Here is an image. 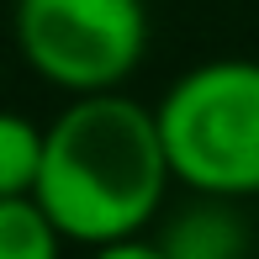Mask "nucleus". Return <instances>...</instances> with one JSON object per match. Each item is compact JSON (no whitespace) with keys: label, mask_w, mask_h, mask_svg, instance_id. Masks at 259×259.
Returning a JSON list of instances; mask_svg holds the SVG:
<instances>
[{"label":"nucleus","mask_w":259,"mask_h":259,"mask_svg":"<svg viewBox=\"0 0 259 259\" xmlns=\"http://www.w3.org/2000/svg\"><path fill=\"white\" fill-rule=\"evenodd\" d=\"M175 169L164 154L159 111L122 90L74 96L48 122L37 201L69 243H101L148 233Z\"/></svg>","instance_id":"obj_1"},{"label":"nucleus","mask_w":259,"mask_h":259,"mask_svg":"<svg viewBox=\"0 0 259 259\" xmlns=\"http://www.w3.org/2000/svg\"><path fill=\"white\" fill-rule=\"evenodd\" d=\"M159 133L169 169L201 196H259V64L211 58L164 90Z\"/></svg>","instance_id":"obj_2"},{"label":"nucleus","mask_w":259,"mask_h":259,"mask_svg":"<svg viewBox=\"0 0 259 259\" xmlns=\"http://www.w3.org/2000/svg\"><path fill=\"white\" fill-rule=\"evenodd\" d=\"M11 37L32 74L64 96L122 90L148 53L143 0H16Z\"/></svg>","instance_id":"obj_3"},{"label":"nucleus","mask_w":259,"mask_h":259,"mask_svg":"<svg viewBox=\"0 0 259 259\" xmlns=\"http://www.w3.org/2000/svg\"><path fill=\"white\" fill-rule=\"evenodd\" d=\"M159 243L169 259H249L254 254L238 201L233 196H201V191L191 206H180L159 228Z\"/></svg>","instance_id":"obj_4"},{"label":"nucleus","mask_w":259,"mask_h":259,"mask_svg":"<svg viewBox=\"0 0 259 259\" xmlns=\"http://www.w3.org/2000/svg\"><path fill=\"white\" fill-rule=\"evenodd\" d=\"M64 243L37 196H0V259H58Z\"/></svg>","instance_id":"obj_5"},{"label":"nucleus","mask_w":259,"mask_h":259,"mask_svg":"<svg viewBox=\"0 0 259 259\" xmlns=\"http://www.w3.org/2000/svg\"><path fill=\"white\" fill-rule=\"evenodd\" d=\"M48 127L0 106V196H37Z\"/></svg>","instance_id":"obj_6"},{"label":"nucleus","mask_w":259,"mask_h":259,"mask_svg":"<svg viewBox=\"0 0 259 259\" xmlns=\"http://www.w3.org/2000/svg\"><path fill=\"white\" fill-rule=\"evenodd\" d=\"M90 259H169L164 254L159 238H148V233H133V238H116V243H101V249H90Z\"/></svg>","instance_id":"obj_7"}]
</instances>
